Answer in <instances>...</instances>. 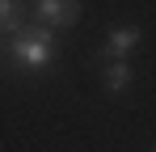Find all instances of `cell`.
Here are the masks:
<instances>
[{"mask_svg":"<svg viewBox=\"0 0 156 152\" xmlns=\"http://www.w3.org/2000/svg\"><path fill=\"white\" fill-rule=\"evenodd\" d=\"M51 51H55V30L51 25H38L30 21L13 42H9V55L21 63V68H47L51 63Z\"/></svg>","mask_w":156,"mask_h":152,"instance_id":"6da1fadb","label":"cell"},{"mask_svg":"<svg viewBox=\"0 0 156 152\" xmlns=\"http://www.w3.org/2000/svg\"><path fill=\"white\" fill-rule=\"evenodd\" d=\"M80 17V4L76 0H38V4H34V21L38 25H72Z\"/></svg>","mask_w":156,"mask_h":152,"instance_id":"7a4b0ae2","label":"cell"},{"mask_svg":"<svg viewBox=\"0 0 156 152\" xmlns=\"http://www.w3.org/2000/svg\"><path fill=\"white\" fill-rule=\"evenodd\" d=\"M139 47V30L135 25H122L110 34V42L101 47V63H127V55Z\"/></svg>","mask_w":156,"mask_h":152,"instance_id":"3957f363","label":"cell"},{"mask_svg":"<svg viewBox=\"0 0 156 152\" xmlns=\"http://www.w3.org/2000/svg\"><path fill=\"white\" fill-rule=\"evenodd\" d=\"M26 25H30V21H26V9H21V4H13V0H0V34L17 38Z\"/></svg>","mask_w":156,"mask_h":152,"instance_id":"277c9868","label":"cell"},{"mask_svg":"<svg viewBox=\"0 0 156 152\" xmlns=\"http://www.w3.org/2000/svg\"><path fill=\"white\" fill-rule=\"evenodd\" d=\"M105 89H110V93H122V89H127L131 85V68L127 63H105Z\"/></svg>","mask_w":156,"mask_h":152,"instance_id":"5b68a950","label":"cell"}]
</instances>
